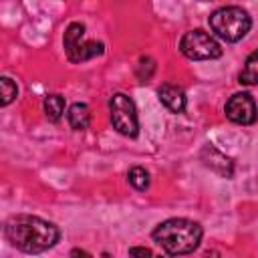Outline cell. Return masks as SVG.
I'll return each mask as SVG.
<instances>
[{
    "mask_svg": "<svg viewBox=\"0 0 258 258\" xmlns=\"http://www.w3.org/2000/svg\"><path fill=\"white\" fill-rule=\"evenodd\" d=\"M153 240L157 246H161L163 252L177 256V254H189L194 252L204 236V230L198 222L187 218H169L153 230Z\"/></svg>",
    "mask_w": 258,
    "mask_h": 258,
    "instance_id": "7a4b0ae2",
    "label": "cell"
},
{
    "mask_svg": "<svg viewBox=\"0 0 258 258\" xmlns=\"http://www.w3.org/2000/svg\"><path fill=\"white\" fill-rule=\"evenodd\" d=\"M62 44H64L67 58L71 62H85L103 52V42L85 38V24H81V22L69 24V28L64 30V36H62Z\"/></svg>",
    "mask_w": 258,
    "mask_h": 258,
    "instance_id": "277c9868",
    "label": "cell"
},
{
    "mask_svg": "<svg viewBox=\"0 0 258 258\" xmlns=\"http://www.w3.org/2000/svg\"><path fill=\"white\" fill-rule=\"evenodd\" d=\"M109 111H111V123L115 131H119L125 137H137L139 133L137 109H135V103L125 93H115L111 97Z\"/></svg>",
    "mask_w": 258,
    "mask_h": 258,
    "instance_id": "8992f818",
    "label": "cell"
},
{
    "mask_svg": "<svg viewBox=\"0 0 258 258\" xmlns=\"http://www.w3.org/2000/svg\"><path fill=\"white\" fill-rule=\"evenodd\" d=\"M127 179H129V183H131L135 189H139V191H143V189L149 187V171H147L145 167H139V165L131 167L129 173H127Z\"/></svg>",
    "mask_w": 258,
    "mask_h": 258,
    "instance_id": "4fadbf2b",
    "label": "cell"
},
{
    "mask_svg": "<svg viewBox=\"0 0 258 258\" xmlns=\"http://www.w3.org/2000/svg\"><path fill=\"white\" fill-rule=\"evenodd\" d=\"M179 50H181L183 56H187L191 60H212V58L222 56L220 42L212 34H208V32H204L200 28L189 30V32H185L181 36Z\"/></svg>",
    "mask_w": 258,
    "mask_h": 258,
    "instance_id": "5b68a950",
    "label": "cell"
},
{
    "mask_svg": "<svg viewBox=\"0 0 258 258\" xmlns=\"http://www.w3.org/2000/svg\"><path fill=\"white\" fill-rule=\"evenodd\" d=\"M42 109H44V115L48 121L56 123L62 113H64V97L62 95H46L44 97V103H42Z\"/></svg>",
    "mask_w": 258,
    "mask_h": 258,
    "instance_id": "8fae6325",
    "label": "cell"
},
{
    "mask_svg": "<svg viewBox=\"0 0 258 258\" xmlns=\"http://www.w3.org/2000/svg\"><path fill=\"white\" fill-rule=\"evenodd\" d=\"M240 83L242 85H258V50H254L246 58L242 73H240Z\"/></svg>",
    "mask_w": 258,
    "mask_h": 258,
    "instance_id": "7c38bea8",
    "label": "cell"
},
{
    "mask_svg": "<svg viewBox=\"0 0 258 258\" xmlns=\"http://www.w3.org/2000/svg\"><path fill=\"white\" fill-rule=\"evenodd\" d=\"M202 159H204V163L210 167V169H214L216 173H220L222 177H232V173H234V161L228 157V155H224L220 149H216L214 145H204V149H202Z\"/></svg>",
    "mask_w": 258,
    "mask_h": 258,
    "instance_id": "ba28073f",
    "label": "cell"
},
{
    "mask_svg": "<svg viewBox=\"0 0 258 258\" xmlns=\"http://www.w3.org/2000/svg\"><path fill=\"white\" fill-rule=\"evenodd\" d=\"M67 119H69V125H71L75 131L87 129L89 123H91V109H89V105H85V103H73V105L69 107Z\"/></svg>",
    "mask_w": 258,
    "mask_h": 258,
    "instance_id": "30bf717a",
    "label": "cell"
},
{
    "mask_svg": "<svg viewBox=\"0 0 258 258\" xmlns=\"http://www.w3.org/2000/svg\"><path fill=\"white\" fill-rule=\"evenodd\" d=\"M129 254L131 256H151L153 252L149 248H129Z\"/></svg>",
    "mask_w": 258,
    "mask_h": 258,
    "instance_id": "9a60e30c",
    "label": "cell"
},
{
    "mask_svg": "<svg viewBox=\"0 0 258 258\" xmlns=\"http://www.w3.org/2000/svg\"><path fill=\"white\" fill-rule=\"evenodd\" d=\"M0 91H2V99H0V103L6 107V105H10L14 99H16V95H18V87H16V83L12 81V79H8V77H2L0 79Z\"/></svg>",
    "mask_w": 258,
    "mask_h": 258,
    "instance_id": "5bb4252c",
    "label": "cell"
},
{
    "mask_svg": "<svg viewBox=\"0 0 258 258\" xmlns=\"http://www.w3.org/2000/svg\"><path fill=\"white\" fill-rule=\"evenodd\" d=\"M157 95H159V101L163 103V107L169 109L171 113H183L185 111L187 99H185L183 89H179L175 85H161Z\"/></svg>",
    "mask_w": 258,
    "mask_h": 258,
    "instance_id": "9c48e42d",
    "label": "cell"
},
{
    "mask_svg": "<svg viewBox=\"0 0 258 258\" xmlns=\"http://www.w3.org/2000/svg\"><path fill=\"white\" fill-rule=\"evenodd\" d=\"M210 28L216 36L226 42H238L244 38L252 26L250 14L240 6H224L210 14Z\"/></svg>",
    "mask_w": 258,
    "mask_h": 258,
    "instance_id": "3957f363",
    "label": "cell"
},
{
    "mask_svg": "<svg viewBox=\"0 0 258 258\" xmlns=\"http://www.w3.org/2000/svg\"><path fill=\"white\" fill-rule=\"evenodd\" d=\"M224 113L236 125H252L256 121V117H258L256 103H254L252 95H248V93H236V95H232L228 99L226 107H224Z\"/></svg>",
    "mask_w": 258,
    "mask_h": 258,
    "instance_id": "52a82bcc",
    "label": "cell"
},
{
    "mask_svg": "<svg viewBox=\"0 0 258 258\" xmlns=\"http://www.w3.org/2000/svg\"><path fill=\"white\" fill-rule=\"evenodd\" d=\"M4 236L14 248L26 254H38L52 248L58 242L60 232L52 222H46L38 216L20 214L4 224Z\"/></svg>",
    "mask_w": 258,
    "mask_h": 258,
    "instance_id": "6da1fadb",
    "label": "cell"
}]
</instances>
